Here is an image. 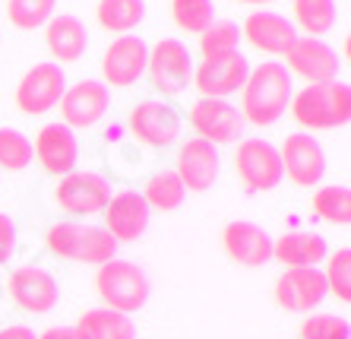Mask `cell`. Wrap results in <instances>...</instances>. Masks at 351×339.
<instances>
[{
    "instance_id": "1",
    "label": "cell",
    "mask_w": 351,
    "mask_h": 339,
    "mask_svg": "<svg viewBox=\"0 0 351 339\" xmlns=\"http://www.w3.org/2000/svg\"><path fill=\"white\" fill-rule=\"evenodd\" d=\"M291 95H294V83L285 64L266 60V64L254 67L244 89H241V117H244V124L272 127L288 111Z\"/></svg>"
},
{
    "instance_id": "2",
    "label": "cell",
    "mask_w": 351,
    "mask_h": 339,
    "mask_svg": "<svg viewBox=\"0 0 351 339\" xmlns=\"http://www.w3.org/2000/svg\"><path fill=\"white\" fill-rule=\"evenodd\" d=\"M291 117L304 130H332L351 121V89L348 83H317L291 95Z\"/></svg>"
},
{
    "instance_id": "3",
    "label": "cell",
    "mask_w": 351,
    "mask_h": 339,
    "mask_svg": "<svg viewBox=\"0 0 351 339\" xmlns=\"http://www.w3.org/2000/svg\"><path fill=\"white\" fill-rule=\"evenodd\" d=\"M48 250L60 260L86 266H101L117 257V244L101 225L92 222H58L48 229Z\"/></svg>"
},
{
    "instance_id": "4",
    "label": "cell",
    "mask_w": 351,
    "mask_h": 339,
    "mask_svg": "<svg viewBox=\"0 0 351 339\" xmlns=\"http://www.w3.org/2000/svg\"><path fill=\"white\" fill-rule=\"evenodd\" d=\"M95 292L105 301V307L121 311V314H136L143 311L152 295V279L139 264L133 260H108L95 273Z\"/></svg>"
},
{
    "instance_id": "5",
    "label": "cell",
    "mask_w": 351,
    "mask_h": 339,
    "mask_svg": "<svg viewBox=\"0 0 351 339\" xmlns=\"http://www.w3.org/2000/svg\"><path fill=\"white\" fill-rule=\"evenodd\" d=\"M234 174L247 194H266L282 184V159L269 140H241L234 149Z\"/></svg>"
},
{
    "instance_id": "6",
    "label": "cell",
    "mask_w": 351,
    "mask_h": 339,
    "mask_svg": "<svg viewBox=\"0 0 351 339\" xmlns=\"http://www.w3.org/2000/svg\"><path fill=\"white\" fill-rule=\"evenodd\" d=\"M146 73L152 76V86L162 95H180L193 83V54L178 38H162L149 51Z\"/></svg>"
},
{
    "instance_id": "7",
    "label": "cell",
    "mask_w": 351,
    "mask_h": 339,
    "mask_svg": "<svg viewBox=\"0 0 351 339\" xmlns=\"http://www.w3.org/2000/svg\"><path fill=\"white\" fill-rule=\"evenodd\" d=\"M111 200V181L98 172H70L54 187V203L66 215H98Z\"/></svg>"
},
{
    "instance_id": "8",
    "label": "cell",
    "mask_w": 351,
    "mask_h": 339,
    "mask_svg": "<svg viewBox=\"0 0 351 339\" xmlns=\"http://www.w3.org/2000/svg\"><path fill=\"white\" fill-rule=\"evenodd\" d=\"M276 305L291 314H313L323 301H326V279L319 266H298V270H285L276 279Z\"/></svg>"
},
{
    "instance_id": "9",
    "label": "cell",
    "mask_w": 351,
    "mask_h": 339,
    "mask_svg": "<svg viewBox=\"0 0 351 339\" xmlns=\"http://www.w3.org/2000/svg\"><path fill=\"white\" fill-rule=\"evenodd\" d=\"M66 92V76L60 64H35L32 70H25V76L16 86V108L23 115H45L54 105H60Z\"/></svg>"
},
{
    "instance_id": "10",
    "label": "cell",
    "mask_w": 351,
    "mask_h": 339,
    "mask_svg": "<svg viewBox=\"0 0 351 339\" xmlns=\"http://www.w3.org/2000/svg\"><path fill=\"white\" fill-rule=\"evenodd\" d=\"M282 174H288V181L298 187H317L326 174V152L313 140V133H288L282 149Z\"/></svg>"
},
{
    "instance_id": "11",
    "label": "cell",
    "mask_w": 351,
    "mask_h": 339,
    "mask_svg": "<svg viewBox=\"0 0 351 339\" xmlns=\"http://www.w3.org/2000/svg\"><path fill=\"white\" fill-rule=\"evenodd\" d=\"M101 215H105V225H101V229H105L117 244H133V241H139L149 232L152 209L146 207L143 194L117 191V194H111V200L105 203Z\"/></svg>"
},
{
    "instance_id": "12",
    "label": "cell",
    "mask_w": 351,
    "mask_h": 339,
    "mask_svg": "<svg viewBox=\"0 0 351 339\" xmlns=\"http://www.w3.org/2000/svg\"><path fill=\"white\" fill-rule=\"evenodd\" d=\"M190 124L199 140L213 143V146H228L241 140L244 117L228 99H199L190 108Z\"/></svg>"
},
{
    "instance_id": "13",
    "label": "cell",
    "mask_w": 351,
    "mask_h": 339,
    "mask_svg": "<svg viewBox=\"0 0 351 339\" xmlns=\"http://www.w3.org/2000/svg\"><path fill=\"white\" fill-rule=\"evenodd\" d=\"M174 174L180 178L184 191L187 194H206L213 191V184L219 181V172H221V156H219V146L206 140H184L178 149V162H174Z\"/></svg>"
},
{
    "instance_id": "14",
    "label": "cell",
    "mask_w": 351,
    "mask_h": 339,
    "mask_svg": "<svg viewBox=\"0 0 351 339\" xmlns=\"http://www.w3.org/2000/svg\"><path fill=\"white\" fill-rule=\"evenodd\" d=\"M339 54L323 38H294V45L285 51V70L307 80V86L332 83L339 80Z\"/></svg>"
},
{
    "instance_id": "15",
    "label": "cell",
    "mask_w": 351,
    "mask_h": 339,
    "mask_svg": "<svg viewBox=\"0 0 351 339\" xmlns=\"http://www.w3.org/2000/svg\"><path fill=\"white\" fill-rule=\"evenodd\" d=\"M247 76H250V60L241 51L193 67V86L203 99H228L244 89Z\"/></svg>"
},
{
    "instance_id": "16",
    "label": "cell",
    "mask_w": 351,
    "mask_h": 339,
    "mask_svg": "<svg viewBox=\"0 0 351 339\" xmlns=\"http://www.w3.org/2000/svg\"><path fill=\"white\" fill-rule=\"evenodd\" d=\"M149 64V48L136 35H121L108 45L105 58H101V83L108 89H123L133 86L139 76L146 73Z\"/></svg>"
},
{
    "instance_id": "17",
    "label": "cell",
    "mask_w": 351,
    "mask_h": 339,
    "mask_svg": "<svg viewBox=\"0 0 351 339\" xmlns=\"http://www.w3.org/2000/svg\"><path fill=\"white\" fill-rule=\"evenodd\" d=\"M111 108V89L101 80H80L64 92L60 99V124H66L70 130L76 127H95Z\"/></svg>"
},
{
    "instance_id": "18",
    "label": "cell",
    "mask_w": 351,
    "mask_h": 339,
    "mask_svg": "<svg viewBox=\"0 0 351 339\" xmlns=\"http://www.w3.org/2000/svg\"><path fill=\"white\" fill-rule=\"evenodd\" d=\"M221 248H225V254H228L237 266L260 270V266H266L272 260V235L256 222L234 219V222H228L225 232H221Z\"/></svg>"
},
{
    "instance_id": "19",
    "label": "cell",
    "mask_w": 351,
    "mask_h": 339,
    "mask_svg": "<svg viewBox=\"0 0 351 339\" xmlns=\"http://www.w3.org/2000/svg\"><path fill=\"white\" fill-rule=\"evenodd\" d=\"M10 298L29 314H48L60 301V285L45 266H19L10 276Z\"/></svg>"
},
{
    "instance_id": "20",
    "label": "cell",
    "mask_w": 351,
    "mask_h": 339,
    "mask_svg": "<svg viewBox=\"0 0 351 339\" xmlns=\"http://www.w3.org/2000/svg\"><path fill=\"white\" fill-rule=\"evenodd\" d=\"M130 130L139 143H146L152 149H165V146H174L180 137V117L171 105L165 102H139L133 108L130 115Z\"/></svg>"
},
{
    "instance_id": "21",
    "label": "cell",
    "mask_w": 351,
    "mask_h": 339,
    "mask_svg": "<svg viewBox=\"0 0 351 339\" xmlns=\"http://www.w3.org/2000/svg\"><path fill=\"white\" fill-rule=\"evenodd\" d=\"M32 152L38 159V165L45 168L54 178H64V174L76 172V159H80V143H76V133L66 124H45L38 130L32 143Z\"/></svg>"
},
{
    "instance_id": "22",
    "label": "cell",
    "mask_w": 351,
    "mask_h": 339,
    "mask_svg": "<svg viewBox=\"0 0 351 339\" xmlns=\"http://www.w3.org/2000/svg\"><path fill=\"white\" fill-rule=\"evenodd\" d=\"M241 38H247V42L254 45L256 51H263V54H285L294 45V38H298V29H294V23L288 16H282V13H266V10H260V13H250V16L244 19Z\"/></svg>"
},
{
    "instance_id": "23",
    "label": "cell",
    "mask_w": 351,
    "mask_h": 339,
    "mask_svg": "<svg viewBox=\"0 0 351 339\" xmlns=\"http://www.w3.org/2000/svg\"><path fill=\"white\" fill-rule=\"evenodd\" d=\"M45 45H48L54 64H76L89 48V32L80 16L73 13H58L48 19L45 29Z\"/></svg>"
},
{
    "instance_id": "24",
    "label": "cell",
    "mask_w": 351,
    "mask_h": 339,
    "mask_svg": "<svg viewBox=\"0 0 351 339\" xmlns=\"http://www.w3.org/2000/svg\"><path fill=\"white\" fill-rule=\"evenodd\" d=\"M329 257V244L317 232H285L282 238H272V260L298 270V266H319Z\"/></svg>"
},
{
    "instance_id": "25",
    "label": "cell",
    "mask_w": 351,
    "mask_h": 339,
    "mask_svg": "<svg viewBox=\"0 0 351 339\" xmlns=\"http://www.w3.org/2000/svg\"><path fill=\"white\" fill-rule=\"evenodd\" d=\"M86 339H136V323L130 314H121V311H111V307H89L82 311L80 320H76Z\"/></svg>"
},
{
    "instance_id": "26",
    "label": "cell",
    "mask_w": 351,
    "mask_h": 339,
    "mask_svg": "<svg viewBox=\"0 0 351 339\" xmlns=\"http://www.w3.org/2000/svg\"><path fill=\"white\" fill-rule=\"evenodd\" d=\"M146 16V3L143 0H98L95 19L101 29L117 35H130Z\"/></svg>"
},
{
    "instance_id": "27",
    "label": "cell",
    "mask_w": 351,
    "mask_h": 339,
    "mask_svg": "<svg viewBox=\"0 0 351 339\" xmlns=\"http://www.w3.org/2000/svg\"><path fill=\"white\" fill-rule=\"evenodd\" d=\"M184 197H187V191H184L180 178L174 174V168H162V172H156L146 181V187H143L146 207L149 209H162V213H174V209H180L184 207Z\"/></svg>"
},
{
    "instance_id": "28",
    "label": "cell",
    "mask_w": 351,
    "mask_h": 339,
    "mask_svg": "<svg viewBox=\"0 0 351 339\" xmlns=\"http://www.w3.org/2000/svg\"><path fill=\"white\" fill-rule=\"evenodd\" d=\"M294 29H304L307 38H319L335 25V0H291Z\"/></svg>"
},
{
    "instance_id": "29",
    "label": "cell",
    "mask_w": 351,
    "mask_h": 339,
    "mask_svg": "<svg viewBox=\"0 0 351 339\" xmlns=\"http://www.w3.org/2000/svg\"><path fill=\"white\" fill-rule=\"evenodd\" d=\"M313 215L329 225H348L351 222V191L345 184H329L313 191Z\"/></svg>"
},
{
    "instance_id": "30",
    "label": "cell",
    "mask_w": 351,
    "mask_h": 339,
    "mask_svg": "<svg viewBox=\"0 0 351 339\" xmlns=\"http://www.w3.org/2000/svg\"><path fill=\"white\" fill-rule=\"evenodd\" d=\"M199 51L203 60H215L225 54H237L241 51V29L228 19H215L203 35H199Z\"/></svg>"
},
{
    "instance_id": "31",
    "label": "cell",
    "mask_w": 351,
    "mask_h": 339,
    "mask_svg": "<svg viewBox=\"0 0 351 339\" xmlns=\"http://www.w3.org/2000/svg\"><path fill=\"white\" fill-rule=\"evenodd\" d=\"M171 19L184 32L203 35L215 23V3L213 0H171Z\"/></svg>"
},
{
    "instance_id": "32",
    "label": "cell",
    "mask_w": 351,
    "mask_h": 339,
    "mask_svg": "<svg viewBox=\"0 0 351 339\" xmlns=\"http://www.w3.org/2000/svg\"><path fill=\"white\" fill-rule=\"evenodd\" d=\"M32 140L23 130L13 127H0V168L3 172H25L32 165Z\"/></svg>"
},
{
    "instance_id": "33",
    "label": "cell",
    "mask_w": 351,
    "mask_h": 339,
    "mask_svg": "<svg viewBox=\"0 0 351 339\" xmlns=\"http://www.w3.org/2000/svg\"><path fill=\"white\" fill-rule=\"evenodd\" d=\"M54 3L58 0H7V16L16 29L32 32L48 25V19L54 16Z\"/></svg>"
},
{
    "instance_id": "34",
    "label": "cell",
    "mask_w": 351,
    "mask_h": 339,
    "mask_svg": "<svg viewBox=\"0 0 351 339\" xmlns=\"http://www.w3.org/2000/svg\"><path fill=\"white\" fill-rule=\"evenodd\" d=\"M323 279H326L329 295H335L342 305H348L351 301V250L348 248H339L326 257Z\"/></svg>"
},
{
    "instance_id": "35",
    "label": "cell",
    "mask_w": 351,
    "mask_h": 339,
    "mask_svg": "<svg viewBox=\"0 0 351 339\" xmlns=\"http://www.w3.org/2000/svg\"><path fill=\"white\" fill-rule=\"evenodd\" d=\"M301 339H351V323L339 314H311L301 323Z\"/></svg>"
},
{
    "instance_id": "36",
    "label": "cell",
    "mask_w": 351,
    "mask_h": 339,
    "mask_svg": "<svg viewBox=\"0 0 351 339\" xmlns=\"http://www.w3.org/2000/svg\"><path fill=\"white\" fill-rule=\"evenodd\" d=\"M16 254V222L7 213H0V264H10Z\"/></svg>"
},
{
    "instance_id": "37",
    "label": "cell",
    "mask_w": 351,
    "mask_h": 339,
    "mask_svg": "<svg viewBox=\"0 0 351 339\" xmlns=\"http://www.w3.org/2000/svg\"><path fill=\"white\" fill-rule=\"evenodd\" d=\"M38 339H86V333L73 323V327H48Z\"/></svg>"
},
{
    "instance_id": "38",
    "label": "cell",
    "mask_w": 351,
    "mask_h": 339,
    "mask_svg": "<svg viewBox=\"0 0 351 339\" xmlns=\"http://www.w3.org/2000/svg\"><path fill=\"white\" fill-rule=\"evenodd\" d=\"M0 339H38V336H35V330L25 327V323H10V327L0 330Z\"/></svg>"
},
{
    "instance_id": "39",
    "label": "cell",
    "mask_w": 351,
    "mask_h": 339,
    "mask_svg": "<svg viewBox=\"0 0 351 339\" xmlns=\"http://www.w3.org/2000/svg\"><path fill=\"white\" fill-rule=\"evenodd\" d=\"M241 3H272V0H241Z\"/></svg>"
}]
</instances>
